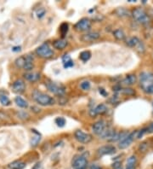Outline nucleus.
Here are the masks:
<instances>
[{"mask_svg": "<svg viewBox=\"0 0 153 169\" xmlns=\"http://www.w3.org/2000/svg\"><path fill=\"white\" fill-rule=\"evenodd\" d=\"M121 93L124 94V95H128V96H133L134 95V91L131 88H124L121 90Z\"/></svg>", "mask_w": 153, "mask_h": 169, "instance_id": "nucleus-30", "label": "nucleus"}, {"mask_svg": "<svg viewBox=\"0 0 153 169\" xmlns=\"http://www.w3.org/2000/svg\"><path fill=\"white\" fill-rule=\"evenodd\" d=\"M26 88V85L25 82L22 79H17L16 80L13 85H12V89L16 93H21L25 91Z\"/></svg>", "mask_w": 153, "mask_h": 169, "instance_id": "nucleus-13", "label": "nucleus"}, {"mask_svg": "<svg viewBox=\"0 0 153 169\" xmlns=\"http://www.w3.org/2000/svg\"><path fill=\"white\" fill-rule=\"evenodd\" d=\"M146 131H147L146 128V129H142V130L138 131V132H137V138H140L144 135V133H146Z\"/></svg>", "mask_w": 153, "mask_h": 169, "instance_id": "nucleus-35", "label": "nucleus"}, {"mask_svg": "<svg viewBox=\"0 0 153 169\" xmlns=\"http://www.w3.org/2000/svg\"><path fill=\"white\" fill-rule=\"evenodd\" d=\"M56 123L58 127H63L66 124V120L63 117H58L56 119Z\"/></svg>", "mask_w": 153, "mask_h": 169, "instance_id": "nucleus-29", "label": "nucleus"}, {"mask_svg": "<svg viewBox=\"0 0 153 169\" xmlns=\"http://www.w3.org/2000/svg\"><path fill=\"white\" fill-rule=\"evenodd\" d=\"M91 57V53L90 51H83L80 53V56H79V58L83 61V62H87L90 59Z\"/></svg>", "mask_w": 153, "mask_h": 169, "instance_id": "nucleus-24", "label": "nucleus"}, {"mask_svg": "<svg viewBox=\"0 0 153 169\" xmlns=\"http://www.w3.org/2000/svg\"><path fill=\"white\" fill-rule=\"evenodd\" d=\"M137 79H136V76L134 75H128L123 80V84L125 85V86H131V85H134V83L136 82Z\"/></svg>", "mask_w": 153, "mask_h": 169, "instance_id": "nucleus-19", "label": "nucleus"}, {"mask_svg": "<svg viewBox=\"0 0 153 169\" xmlns=\"http://www.w3.org/2000/svg\"><path fill=\"white\" fill-rule=\"evenodd\" d=\"M115 152H116V148L112 145H105L99 148L97 150V153L100 156L106 155H112Z\"/></svg>", "mask_w": 153, "mask_h": 169, "instance_id": "nucleus-11", "label": "nucleus"}, {"mask_svg": "<svg viewBox=\"0 0 153 169\" xmlns=\"http://www.w3.org/2000/svg\"><path fill=\"white\" fill-rule=\"evenodd\" d=\"M75 138L82 144H88L92 140V136L89 133H85L81 130H77L74 133Z\"/></svg>", "mask_w": 153, "mask_h": 169, "instance_id": "nucleus-6", "label": "nucleus"}, {"mask_svg": "<svg viewBox=\"0 0 153 169\" xmlns=\"http://www.w3.org/2000/svg\"><path fill=\"white\" fill-rule=\"evenodd\" d=\"M60 33H61V34L64 36L66 33H67V31H68V24L67 23H63L61 26H60Z\"/></svg>", "mask_w": 153, "mask_h": 169, "instance_id": "nucleus-32", "label": "nucleus"}, {"mask_svg": "<svg viewBox=\"0 0 153 169\" xmlns=\"http://www.w3.org/2000/svg\"><path fill=\"white\" fill-rule=\"evenodd\" d=\"M147 147H148V145L146 144V143H143L142 144H140L139 150H140V151H142V152H145L146 150V149H147Z\"/></svg>", "mask_w": 153, "mask_h": 169, "instance_id": "nucleus-36", "label": "nucleus"}, {"mask_svg": "<svg viewBox=\"0 0 153 169\" xmlns=\"http://www.w3.org/2000/svg\"><path fill=\"white\" fill-rule=\"evenodd\" d=\"M26 167L25 162L20 161H13L12 163H10L9 165V168L10 169H23Z\"/></svg>", "mask_w": 153, "mask_h": 169, "instance_id": "nucleus-21", "label": "nucleus"}, {"mask_svg": "<svg viewBox=\"0 0 153 169\" xmlns=\"http://www.w3.org/2000/svg\"><path fill=\"white\" fill-rule=\"evenodd\" d=\"M46 86L49 92H51L52 93L56 94L58 96H62L65 93V87L62 86H59L56 83L48 82V83H46Z\"/></svg>", "mask_w": 153, "mask_h": 169, "instance_id": "nucleus-7", "label": "nucleus"}, {"mask_svg": "<svg viewBox=\"0 0 153 169\" xmlns=\"http://www.w3.org/2000/svg\"><path fill=\"white\" fill-rule=\"evenodd\" d=\"M100 93H102L103 95H105V96H106V95H107V93H106V92H105V91H104L103 89H100Z\"/></svg>", "mask_w": 153, "mask_h": 169, "instance_id": "nucleus-41", "label": "nucleus"}, {"mask_svg": "<svg viewBox=\"0 0 153 169\" xmlns=\"http://www.w3.org/2000/svg\"><path fill=\"white\" fill-rule=\"evenodd\" d=\"M25 63H26V56H20L16 60V65L18 68H24Z\"/></svg>", "mask_w": 153, "mask_h": 169, "instance_id": "nucleus-25", "label": "nucleus"}, {"mask_svg": "<svg viewBox=\"0 0 153 169\" xmlns=\"http://www.w3.org/2000/svg\"><path fill=\"white\" fill-rule=\"evenodd\" d=\"M34 65H33V57L31 55H27L26 56V63L24 66V69L25 70H32L33 68Z\"/></svg>", "mask_w": 153, "mask_h": 169, "instance_id": "nucleus-16", "label": "nucleus"}, {"mask_svg": "<svg viewBox=\"0 0 153 169\" xmlns=\"http://www.w3.org/2000/svg\"><path fill=\"white\" fill-rule=\"evenodd\" d=\"M146 130L148 132H153V123L150 124V126L146 128Z\"/></svg>", "mask_w": 153, "mask_h": 169, "instance_id": "nucleus-37", "label": "nucleus"}, {"mask_svg": "<svg viewBox=\"0 0 153 169\" xmlns=\"http://www.w3.org/2000/svg\"><path fill=\"white\" fill-rule=\"evenodd\" d=\"M100 37V33H98V32H91V33L83 34V35L81 37V39H82V41H83V42H89V41L96 40V39H98Z\"/></svg>", "mask_w": 153, "mask_h": 169, "instance_id": "nucleus-14", "label": "nucleus"}, {"mask_svg": "<svg viewBox=\"0 0 153 169\" xmlns=\"http://www.w3.org/2000/svg\"><path fill=\"white\" fill-rule=\"evenodd\" d=\"M141 88L147 93H153V74L143 72L139 76Z\"/></svg>", "mask_w": 153, "mask_h": 169, "instance_id": "nucleus-1", "label": "nucleus"}, {"mask_svg": "<svg viewBox=\"0 0 153 169\" xmlns=\"http://www.w3.org/2000/svg\"><path fill=\"white\" fill-rule=\"evenodd\" d=\"M116 14L119 16H129V11L123 8H119L117 10H116Z\"/></svg>", "mask_w": 153, "mask_h": 169, "instance_id": "nucleus-26", "label": "nucleus"}, {"mask_svg": "<svg viewBox=\"0 0 153 169\" xmlns=\"http://www.w3.org/2000/svg\"><path fill=\"white\" fill-rule=\"evenodd\" d=\"M24 77L28 81L35 82V81H37V80H38L40 79V75L38 73H27V74L24 75Z\"/></svg>", "mask_w": 153, "mask_h": 169, "instance_id": "nucleus-17", "label": "nucleus"}, {"mask_svg": "<svg viewBox=\"0 0 153 169\" xmlns=\"http://www.w3.org/2000/svg\"><path fill=\"white\" fill-rule=\"evenodd\" d=\"M91 27V21L88 18L81 19L75 25V28L78 31H87Z\"/></svg>", "mask_w": 153, "mask_h": 169, "instance_id": "nucleus-9", "label": "nucleus"}, {"mask_svg": "<svg viewBox=\"0 0 153 169\" xmlns=\"http://www.w3.org/2000/svg\"><path fill=\"white\" fill-rule=\"evenodd\" d=\"M40 140H41V136H40V134L37 131V135L34 136V137L32 138V140H31V144H32V146H36L38 143H39Z\"/></svg>", "mask_w": 153, "mask_h": 169, "instance_id": "nucleus-28", "label": "nucleus"}, {"mask_svg": "<svg viewBox=\"0 0 153 169\" xmlns=\"http://www.w3.org/2000/svg\"><path fill=\"white\" fill-rule=\"evenodd\" d=\"M87 166H88V161L86 157H84L83 155L76 157L72 161L73 169H86Z\"/></svg>", "mask_w": 153, "mask_h": 169, "instance_id": "nucleus-8", "label": "nucleus"}, {"mask_svg": "<svg viewBox=\"0 0 153 169\" xmlns=\"http://www.w3.org/2000/svg\"><path fill=\"white\" fill-rule=\"evenodd\" d=\"M137 132L138 131H136V132H132V133H129L123 140H122L120 143H119V144H118V147L121 149V150H123V149H126V148H128L131 144H132V142L134 141V137H135V135H137Z\"/></svg>", "mask_w": 153, "mask_h": 169, "instance_id": "nucleus-10", "label": "nucleus"}, {"mask_svg": "<svg viewBox=\"0 0 153 169\" xmlns=\"http://www.w3.org/2000/svg\"><path fill=\"white\" fill-rule=\"evenodd\" d=\"M15 102H16V103L20 107V108H23V109H25V108H27L28 107V103L25 100V99H23L21 96H16V98H15Z\"/></svg>", "mask_w": 153, "mask_h": 169, "instance_id": "nucleus-22", "label": "nucleus"}, {"mask_svg": "<svg viewBox=\"0 0 153 169\" xmlns=\"http://www.w3.org/2000/svg\"><path fill=\"white\" fill-rule=\"evenodd\" d=\"M125 169H135V166H133V165H127Z\"/></svg>", "mask_w": 153, "mask_h": 169, "instance_id": "nucleus-39", "label": "nucleus"}, {"mask_svg": "<svg viewBox=\"0 0 153 169\" xmlns=\"http://www.w3.org/2000/svg\"><path fill=\"white\" fill-rule=\"evenodd\" d=\"M89 169H102V168H101L100 166L96 165V164H93V165H91V166H90Z\"/></svg>", "mask_w": 153, "mask_h": 169, "instance_id": "nucleus-38", "label": "nucleus"}, {"mask_svg": "<svg viewBox=\"0 0 153 169\" xmlns=\"http://www.w3.org/2000/svg\"><path fill=\"white\" fill-rule=\"evenodd\" d=\"M62 62H63V65H64V68H71L74 65L72 58L70 57L69 55H65V56L62 57Z\"/></svg>", "mask_w": 153, "mask_h": 169, "instance_id": "nucleus-18", "label": "nucleus"}, {"mask_svg": "<svg viewBox=\"0 0 153 169\" xmlns=\"http://www.w3.org/2000/svg\"><path fill=\"white\" fill-rule=\"evenodd\" d=\"M127 44L130 47H134L139 53H143L145 51V46L143 43L137 37H132L127 40Z\"/></svg>", "mask_w": 153, "mask_h": 169, "instance_id": "nucleus-5", "label": "nucleus"}, {"mask_svg": "<svg viewBox=\"0 0 153 169\" xmlns=\"http://www.w3.org/2000/svg\"><path fill=\"white\" fill-rule=\"evenodd\" d=\"M112 168H113V169H122V164L120 161H116L113 163Z\"/></svg>", "mask_w": 153, "mask_h": 169, "instance_id": "nucleus-34", "label": "nucleus"}, {"mask_svg": "<svg viewBox=\"0 0 153 169\" xmlns=\"http://www.w3.org/2000/svg\"><path fill=\"white\" fill-rule=\"evenodd\" d=\"M54 47L57 50H63L64 48L66 47L67 45V42L64 39H58V40H56L54 42Z\"/></svg>", "mask_w": 153, "mask_h": 169, "instance_id": "nucleus-20", "label": "nucleus"}, {"mask_svg": "<svg viewBox=\"0 0 153 169\" xmlns=\"http://www.w3.org/2000/svg\"><path fill=\"white\" fill-rule=\"evenodd\" d=\"M80 88L84 91H87L90 88V83L89 81H83L80 84Z\"/></svg>", "mask_w": 153, "mask_h": 169, "instance_id": "nucleus-33", "label": "nucleus"}, {"mask_svg": "<svg viewBox=\"0 0 153 169\" xmlns=\"http://www.w3.org/2000/svg\"><path fill=\"white\" fill-rule=\"evenodd\" d=\"M132 16L137 21H139V23H142V24H147L150 21L149 16L146 14V12L144 10H142L140 8L134 9L132 12Z\"/></svg>", "mask_w": 153, "mask_h": 169, "instance_id": "nucleus-3", "label": "nucleus"}, {"mask_svg": "<svg viewBox=\"0 0 153 169\" xmlns=\"http://www.w3.org/2000/svg\"><path fill=\"white\" fill-rule=\"evenodd\" d=\"M136 162H137V158L135 155H131L128 161H127V165H133V166H135L136 165Z\"/></svg>", "mask_w": 153, "mask_h": 169, "instance_id": "nucleus-31", "label": "nucleus"}, {"mask_svg": "<svg viewBox=\"0 0 153 169\" xmlns=\"http://www.w3.org/2000/svg\"><path fill=\"white\" fill-rule=\"evenodd\" d=\"M107 111V107L105 104H100L96 107L95 109H92L90 111L91 116H95L97 114H103Z\"/></svg>", "mask_w": 153, "mask_h": 169, "instance_id": "nucleus-15", "label": "nucleus"}, {"mask_svg": "<svg viewBox=\"0 0 153 169\" xmlns=\"http://www.w3.org/2000/svg\"><path fill=\"white\" fill-rule=\"evenodd\" d=\"M106 129V123L104 120H99L95 122L93 127H92V130H93V132L96 134V135H100L103 131H105Z\"/></svg>", "mask_w": 153, "mask_h": 169, "instance_id": "nucleus-12", "label": "nucleus"}, {"mask_svg": "<svg viewBox=\"0 0 153 169\" xmlns=\"http://www.w3.org/2000/svg\"><path fill=\"white\" fill-rule=\"evenodd\" d=\"M12 50H13V51H20V46L19 47H14Z\"/></svg>", "mask_w": 153, "mask_h": 169, "instance_id": "nucleus-40", "label": "nucleus"}, {"mask_svg": "<svg viewBox=\"0 0 153 169\" xmlns=\"http://www.w3.org/2000/svg\"><path fill=\"white\" fill-rule=\"evenodd\" d=\"M32 98L39 103L40 105L43 106H47V105H52L55 103V100L49 96V95L45 93H43L39 91H34L32 92Z\"/></svg>", "mask_w": 153, "mask_h": 169, "instance_id": "nucleus-2", "label": "nucleus"}, {"mask_svg": "<svg viewBox=\"0 0 153 169\" xmlns=\"http://www.w3.org/2000/svg\"><path fill=\"white\" fill-rule=\"evenodd\" d=\"M113 35H114V37L116 38V39H118V40H123V39L125 38V34H124L123 31L121 30V29H116V30H115L114 32H113Z\"/></svg>", "mask_w": 153, "mask_h": 169, "instance_id": "nucleus-23", "label": "nucleus"}, {"mask_svg": "<svg viewBox=\"0 0 153 169\" xmlns=\"http://www.w3.org/2000/svg\"><path fill=\"white\" fill-rule=\"evenodd\" d=\"M36 53L43 58H49L53 56L54 52L48 44H43L36 50Z\"/></svg>", "mask_w": 153, "mask_h": 169, "instance_id": "nucleus-4", "label": "nucleus"}, {"mask_svg": "<svg viewBox=\"0 0 153 169\" xmlns=\"http://www.w3.org/2000/svg\"><path fill=\"white\" fill-rule=\"evenodd\" d=\"M0 103H2V105L3 106H8L10 103V101L9 99V97L5 95H0Z\"/></svg>", "mask_w": 153, "mask_h": 169, "instance_id": "nucleus-27", "label": "nucleus"}]
</instances>
